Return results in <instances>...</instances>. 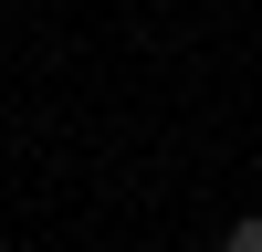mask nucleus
I'll use <instances>...</instances> for the list:
<instances>
[{
  "instance_id": "obj_1",
  "label": "nucleus",
  "mask_w": 262,
  "mask_h": 252,
  "mask_svg": "<svg viewBox=\"0 0 262 252\" xmlns=\"http://www.w3.org/2000/svg\"><path fill=\"white\" fill-rule=\"evenodd\" d=\"M221 252H262V221H231V231H221Z\"/></svg>"
}]
</instances>
